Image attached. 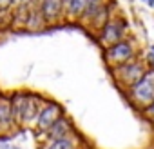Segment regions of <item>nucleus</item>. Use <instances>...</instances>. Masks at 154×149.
Here are the masks:
<instances>
[{
    "mask_svg": "<svg viewBox=\"0 0 154 149\" xmlns=\"http://www.w3.org/2000/svg\"><path fill=\"white\" fill-rule=\"evenodd\" d=\"M11 98V109H13V118L17 122L18 129H31L35 124V118L47 100L45 95L31 91V89H17L9 93Z\"/></svg>",
    "mask_w": 154,
    "mask_h": 149,
    "instance_id": "nucleus-1",
    "label": "nucleus"
},
{
    "mask_svg": "<svg viewBox=\"0 0 154 149\" xmlns=\"http://www.w3.org/2000/svg\"><path fill=\"white\" fill-rule=\"evenodd\" d=\"M80 147H84V136L80 133L56 140H42L40 145V149H80Z\"/></svg>",
    "mask_w": 154,
    "mask_h": 149,
    "instance_id": "nucleus-12",
    "label": "nucleus"
},
{
    "mask_svg": "<svg viewBox=\"0 0 154 149\" xmlns=\"http://www.w3.org/2000/svg\"><path fill=\"white\" fill-rule=\"evenodd\" d=\"M74 133H78L76 131V125H74V120L69 116V115H63L60 116L40 138L42 140H56V138H65V136H71Z\"/></svg>",
    "mask_w": 154,
    "mask_h": 149,
    "instance_id": "nucleus-9",
    "label": "nucleus"
},
{
    "mask_svg": "<svg viewBox=\"0 0 154 149\" xmlns=\"http://www.w3.org/2000/svg\"><path fill=\"white\" fill-rule=\"evenodd\" d=\"M141 113H143V115H145L150 122H154V100H152V102H150L145 109H141Z\"/></svg>",
    "mask_w": 154,
    "mask_h": 149,
    "instance_id": "nucleus-13",
    "label": "nucleus"
},
{
    "mask_svg": "<svg viewBox=\"0 0 154 149\" xmlns=\"http://www.w3.org/2000/svg\"><path fill=\"white\" fill-rule=\"evenodd\" d=\"M63 115H67L65 106H63L62 102L54 100V98H47V100L44 102V106L40 107V111H38V115H36L35 124H33L31 129H33L38 136H42V135H44L60 116H63Z\"/></svg>",
    "mask_w": 154,
    "mask_h": 149,
    "instance_id": "nucleus-6",
    "label": "nucleus"
},
{
    "mask_svg": "<svg viewBox=\"0 0 154 149\" xmlns=\"http://www.w3.org/2000/svg\"><path fill=\"white\" fill-rule=\"evenodd\" d=\"M17 122L13 118L9 93L0 91V140H8L17 131Z\"/></svg>",
    "mask_w": 154,
    "mask_h": 149,
    "instance_id": "nucleus-7",
    "label": "nucleus"
},
{
    "mask_svg": "<svg viewBox=\"0 0 154 149\" xmlns=\"http://www.w3.org/2000/svg\"><path fill=\"white\" fill-rule=\"evenodd\" d=\"M131 35V24H129V20H127V17L123 15V13H114L109 20H107V24L96 33V36H98V44L102 46V47H107V46H111V44H114V42H118V40H123L125 36H129Z\"/></svg>",
    "mask_w": 154,
    "mask_h": 149,
    "instance_id": "nucleus-4",
    "label": "nucleus"
},
{
    "mask_svg": "<svg viewBox=\"0 0 154 149\" xmlns=\"http://www.w3.org/2000/svg\"><path fill=\"white\" fill-rule=\"evenodd\" d=\"M102 49H103L102 56H103L109 69L118 67V65H122V64H125L136 56H141V46L132 35L125 36L123 40H118L107 47H102Z\"/></svg>",
    "mask_w": 154,
    "mask_h": 149,
    "instance_id": "nucleus-2",
    "label": "nucleus"
},
{
    "mask_svg": "<svg viewBox=\"0 0 154 149\" xmlns=\"http://www.w3.org/2000/svg\"><path fill=\"white\" fill-rule=\"evenodd\" d=\"M80 149H85V147H80Z\"/></svg>",
    "mask_w": 154,
    "mask_h": 149,
    "instance_id": "nucleus-20",
    "label": "nucleus"
},
{
    "mask_svg": "<svg viewBox=\"0 0 154 149\" xmlns=\"http://www.w3.org/2000/svg\"><path fill=\"white\" fill-rule=\"evenodd\" d=\"M6 149H22V147H20V145H8Z\"/></svg>",
    "mask_w": 154,
    "mask_h": 149,
    "instance_id": "nucleus-18",
    "label": "nucleus"
},
{
    "mask_svg": "<svg viewBox=\"0 0 154 149\" xmlns=\"http://www.w3.org/2000/svg\"><path fill=\"white\" fill-rule=\"evenodd\" d=\"M140 2H143L147 8H154V0H140Z\"/></svg>",
    "mask_w": 154,
    "mask_h": 149,
    "instance_id": "nucleus-17",
    "label": "nucleus"
},
{
    "mask_svg": "<svg viewBox=\"0 0 154 149\" xmlns=\"http://www.w3.org/2000/svg\"><path fill=\"white\" fill-rule=\"evenodd\" d=\"M15 0H0V11H13Z\"/></svg>",
    "mask_w": 154,
    "mask_h": 149,
    "instance_id": "nucleus-14",
    "label": "nucleus"
},
{
    "mask_svg": "<svg viewBox=\"0 0 154 149\" xmlns=\"http://www.w3.org/2000/svg\"><path fill=\"white\" fill-rule=\"evenodd\" d=\"M118 0H107V2L85 22V27L89 29V31H93V33H98L105 24H107V20L116 13V8H118Z\"/></svg>",
    "mask_w": 154,
    "mask_h": 149,
    "instance_id": "nucleus-10",
    "label": "nucleus"
},
{
    "mask_svg": "<svg viewBox=\"0 0 154 149\" xmlns=\"http://www.w3.org/2000/svg\"><path fill=\"white\" fill-rule=\"evenodd\" d=\"M149 51H150V53H154V44H150V46H149Z\"/></svg>",
    "mask_w": 154,
    "mask_h": 149,
    "instance_id": "nucleus-19",
    "label": "nucleus"
},
{
    "mask_svg": "<svg viewBox=\"0 0 154 149\" xmlns=\"http://www.w3.org/2000/svg\"><path fill=\"white\" fill-rule=\"evenodd\" d=\"M143 58H145V62H147V67L154 71V53H150V51H149Z\"/></svg>",
    "mask_w": 154,
    "mask_h": 149,
    "instance_id": "nucleus-15",
    "label": "nucleus"
},
{
    "mask_svg": "<svg viewBox=\"0 0 154 149\" xmlns=\"http://www.w3.org/2000/svg\"><path fill=\"white\" fill-rule=\"evenodd\" d=\"M112 73V78L116 82V86L122 89V91H127L129 87H132L138 80H141L145 77V73L149 71L147 67V62L143 56H136L118 67H112L109 69Z\"/></svg>",
    "mask_w": 154,
    "mask_h": 149,
    "instance_id": "nucleus-3",
    "label": "nucleus"
},
{
    "mask_svg": "<svg viewBox=\"0 0 154 149\" xmlns=\"http://www.w3.org/2000/svg\"><path fill=\"white\" fill-rule=\"evenodd\" d=\"M38 11L47 26H58L63 22V0H40Z\"/></svg>",
    "mask_w": 154,
    "mask_h": 149,
    "instance_id": "nucleus-8",
    "label": "nucleus"
},
{
    "mask_svg": "<svg viewBox=\"0 0 154 149\" xmlns=\"http://www.w3.org/2000/svg\"><path fill=\"white\" fill-rule=\"evenodd\" d=\"M89 0H63V20L71 24H80Z\"/></svg>",
    "mask_w": 154,
    "mask_h": 149,
    "instance_id": "nucleus-11",
    "label": "nucleus"
},
{
    "mask_svg": "<svg viewBox=\"0 0 154 149\" xmlns=\"http://www.w3.org/2000/svg\"><path fill=\"white\" fill-rule=\"evenodd\" d=\"M125 95L136 109H145L154 100V71L149 69L141 80H138L132 87L125 91Z\"/></svg>",
    "mask_w": 154,
    "mask_h": 149,
    "instance_id": "nucleus-5",
    "label": "nucleus"
},
{
    "mask_svg": "<svg viewBox=\"0 0 154 149\" xmlns=\"http://www.w3.org/2000/svg\"><path fill=\"white\" fill-rule=\"evenodd\" d=\"M31 2V0H15V8H18V6H27ZM13 8V9H15Z\"/></svg>",
    "mask_w": 154,
    "mask_h": 149,
    "instance_id": "nucleus-16",
    "label": "nucleus"
}]
</instances>
